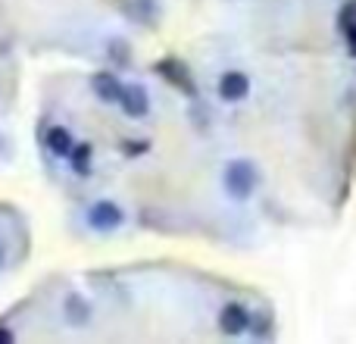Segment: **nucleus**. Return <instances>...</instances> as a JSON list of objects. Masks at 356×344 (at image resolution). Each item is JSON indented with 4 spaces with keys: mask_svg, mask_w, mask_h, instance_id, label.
Instances as JSON below:
<instances>
[{
    "mask_svg": "<svg viewBox=\"0 0 356 344\" xmlns=\"http://www.w3.org/2000/svg\"><path fill=\"white\" fill-rule=\"evenodd\" d=\"M222 185L234 201H247L253 194V188L259 185V172L250 160H228L225 172H222Z\"/></svg>",
    "mask_w": 356,
    "mask_h": 344,
    "instance_id": "f257e3e1",
    "label": "nucleus"
},
{
    "mask_svg": "<svg viewBox=\"0 0 356 344\" xmlns=\"http://www.w3.org/2000/svg\"><path fill=\"white\" fill-rule=\"evenodd\" d=\"M85 219L94 232H113V228H119L125 222V213L116 201H94L91 207H88Z\"/></svg>",
    "mask_w": 356,
    "mask_h": 344,
    "instance_id": "f03ea898",
    "label": "nucleus"
},
{
    "mask_svg": "<svg viewBox=\"0 0 356 344\" xmlns=\"http://www.w3.org/2000/svg\"><path fill=\"white\" fill-rule=\"evenodd\" d=\"M119 107L125 110V116L131 119H144L150 113V94L144 85H122L119 94Z\"/></svg>",
    "mask_w": 356,
    "mask_h": 344,
    "instance_id": "7ed1b4c3",
    "label": "nucleus"
},
{
    "mask_svg": "<svg viewBox=\"0 0 356 344\" xmlns=\"http://www.w3.org/2000/svg\"><path fill=\"white\" fill-rule=\"evenodd\" d=\"M247 94H250V79L244 72H238V69H228L219 79V97L228 100V104H238Z\"/></svg>",
    "mask_w": 356,
    "mask_h": 344,
    "instance_id": "20e7f679",
    "label": "nucleus"
},
{
    "mask_svg": "<svg viewBox=\"0 0 356 344\" xmlns=\"http://www.w3.org/2000/svg\"><path fill=\"white\" fill-rule=\"evenodd\" d=\"M219 329L225 335H244L250 329V313L241 304H225L219 310Z\"/></svg>",
    "mask_w": 356,
    "mask_h": 344,
    "instance_id": "39448f33",
    "label": "nucleus"
},
{
    "mask_svg": "<svg viewBox=\"0 0 356 344\" xmlns=\"http://www.w3.org/2000/svg\"><path fill=\"white\" fill-rule=\"evenodd\" d=\"M91 88L104 104H119V94H122V81L113 72H94L91 75Z\"/></svg>",
    "mask_w": 356,
    "mask_h": 344,
    "instance_id": "423d86ee",
    "label": "nucleus"
},
{
    "mask_svg": "<svg viewBox=\"0 0 356 344\" xmlns=\"http://www.w3.org/2000/svg\"><path fill=\"white\" fill-rule=\"evenodd\" d=\"M63 316H66L69 326H88V322H91V304L81 295H66V301H63Z\"/></svg>",
    "mask_w": 356,
    "mask_h": 344,
    "instance_id": "0eeeda50",
    "label": "nucleus"
},
{
    "mask_svg": "<svg viewBox=\"0 0 356 344\" xmlns=\"http://www.w3.org/2000/svg\"><path fill=\"white\" fill-rule=\"evenodd\" d=\"M72 148H75V141H72V135H69L63 125H50L47 129V150L54 157H69L72 154Z\"/></svg>",
    "mask_w": 356,
    "mask_h": 344,
    "instance_id": "6e6552de",
    "label": "nucleus"
},
{
    "mask_svg": "<svg viewBox=\"0 0 356 344\" xmlns=\"http://www.w3.org/2000/svg\"><path fill=\"white\" fill-rule=\"evenodd\" d=\"M72 169H75V175H88L91 172V144H79V150L72 148Z\"/></svg>",
    "mask_w": 356,
    "mask_h": 344,
    "instance_id": "1a4fd4ad",
    "label": "nucleus"
},
{
    "mask_svg": "<svg viewBox=\"0 0 356 344\" xmlns=\"http://www.w3.org/2000/svg\"><path fill=\"white\" fill-rule=\"evenodd\" d=\"M341 29H344V35L356 31V0H347V3L341 6Z\"/></svg>",
    "mask_w": 356,
    "mask_h": 344,
    "instance_id": "9d476101",
    "label": "nucleus"
},
{
    "mask_svg": "<svg viewBox=\"0 0 356 344\" xmlns=\"http://www.w3.org/2000/svg\"><path fill=\"white\" fill-rule=\"evenodd\" d=\"M10 338H13V335L6 332V329H0V341H10Z\"/></svg>",
    "mask_w": 356,
    "mask_h": 344,
    "instance_id": "9b49d317",
    "label": "nucleus"
},
{
    "mask_svg": "<svg viewBox=\"0 0 356 344\" xmlns=\"http://www.w3.org/2000/svg\"><path fill=\"white\" fill-rule=\"evenodd\" d=\"M3 263H6V253H3V247H0V269H3Z\"/></svg>",
    "mask_w": 356,
    "mask_h": 344,
    "instance_id": "f8f14e48",
    "label": "nucleus"
}]
</instances>
